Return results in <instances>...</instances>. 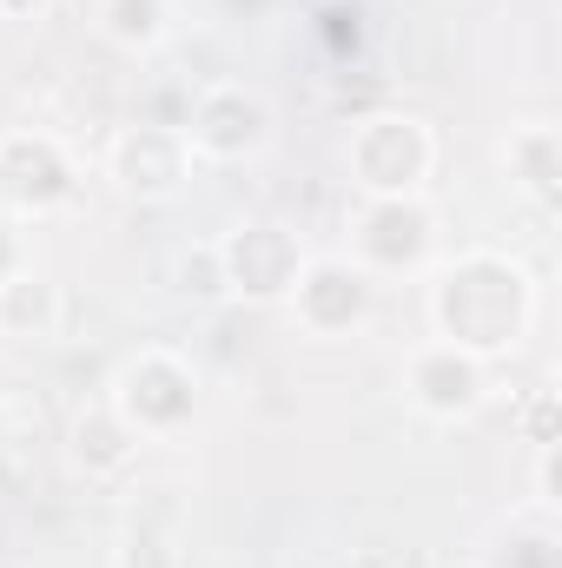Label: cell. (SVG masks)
Segmentation results:
<instances>
[{
    "mask_svg": "<svg viewBox=\"0 0 562 568\" xmlns=\"http://www.w3.org/2000/svg\"><path fill=\"white\" fill-rule=\"evenodd\" d=\"M523 311H530V291H523V272L496 265V258H470L463 272L436 284V324H443V344L456 351H503L516 344L523 331Z\"/></svg>",
    "mask_w": 562,
    "mask_h": 568,
    "instance_id": "6da1fadb",
    "label": "cell"
},
{
    "mask_svg": "<svg viewBox=\"0 0 562 568\" xmlns=\"http://www.w3.org/2000/svg\"><path fill=\"white\" fill-rule=\"evenodd\" d=\"M351 172L378 199H411L430 172V133L411 113H378L351 133Z\"/></svg>",
    "mask_w": 562,
    "mask_h": 568,
    "instance_id": "7a4b0ae2",
    "label": "cell"
},
{
    "mask_svg": "<svg viewBox=\"0 0 562 568\" xmlns=\"http://www.w3.org/2000/svg\"><path fill=\"white\" fill-rule=\"evenodd\" d=\"M212 252H219L225 291H239V297H284L291 278H298V265H304V252H298V239L284 225H239Z\"/></svg>",
    "mask_w": 562,
    "mask_h": 568,
    "instance_id": "3957f363",
    "label": "cell"
},
{
    "mask_svg": "<svg viewBox=\"0 0 562 568\" xmlns=\"http://www.w3.org/2000/svg\"><path fill=\"white\" fill-rule=\"evenodd\" d=\"M291 311L304 317V331L338 337V331H351V324L371 311V278H364L351 258H311V265H298V278H291Z\"/></svg>",
    "mask_w": 562,
    "mask_h": 568,
    "instance_id": "277c9868",
    "label": "cell"
},
{
    "mask_svg": "<svg viewBox=\"0 0 562 568\" xmlns=\"http://www.w3.org/2000/svg\"><path fill=\"white\" fill-rule=\"evenodd\" d=\"M265 140H272V113L245 87H212L199 100L192 126H185V145L205 152V159H245V152H259Z\"/></svg>",
    "mask_w": 562,
    "mask_h": 568,
    "instance_id": "5b68a950",
    "label": "cell"
},
{
    "mask_svg": "<svg viewBox=\"0 0 562 568\" xmlns=\"http://www.w3.org/2000/svg\"><path fill=\"white\" fill-rule=\"evenodd\" d=\"M185 159H192L185 133L140 126V133H127V140H120L113 172H120V185H127L133 199H172V192L185 185Z\"/></svg>",
    "mask_w": 562,
    "mask_h": 568,
    "instance_id": "8992f818",
    "label": "cell"
},
{
    "mask_svg": "<svg viewBox=\"0 0 562 568\" xmlns=\"http://www.w3.org/2000/svg\"><path fill=\"white\" fill-rule=\"evenodd\" d=\"M436 364H443V377H436L423 357H418V371H411V384H418V404H423V410H436V417H456V410H470V404H476V364H470V351H456V344H436Z\"/></svg>",
    "mask_w": 562,
    "mask_h": 568,
    "instance_id": "52a82bcc",
    "label": "cell"
},
{
    "mask_svg": "<svg viewBox=\"0 0 562 568\" xmlns=\"http://www.w3.org/2000/svg\"><path fill=\"white\" fill-rule=\"evenodd\" d=\"M100 20H107V33H113L120 47H159L172 13H165V0H107Z\"/></svg>",
    "mask_w": 562,
    "mask_h": 568,
    "instance_id": "ba28073f",
    "label": "cell"
}]
</instances>
